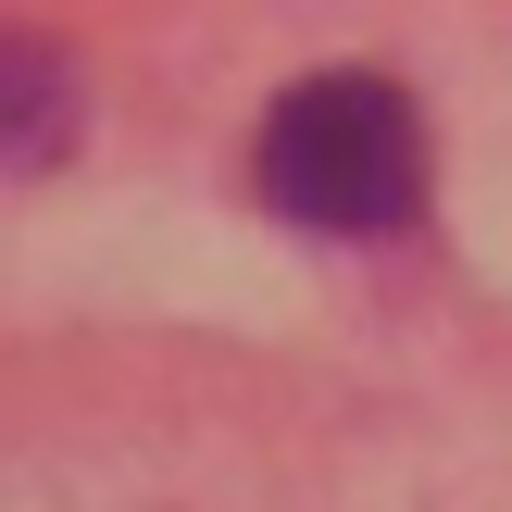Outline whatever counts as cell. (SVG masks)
<instances>
[{"mask_svg": "<svg viewBox=\"0 0 512 512\" xmlns=\"http://www.w3.org/2000/svg\"><path fill=\"white\" fill-rule=\"evenodd\" d=\"M250 188L300 238H400L425 213V113L400 75H300L250 138Z\"/></svg>", "mask_w": 512, "mask_h": 512, "instance_id": "cell-1", "label": "cell"}, {"mask_svg": "<svg viewBox=\"0 0 512 512\" xmlns=\"http://www.w3.org/2000/svg\"><path fill=\"white\" fill-rule=\"evenodd\" d=\"M75 138H88V75H75V50L38 38V25H0V175L75 163Z\"/></svg>", "mask_w": 512, "mask_h": 512, "instance_id": "cell-2", "label": "cell"}]
</instances>
